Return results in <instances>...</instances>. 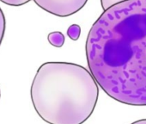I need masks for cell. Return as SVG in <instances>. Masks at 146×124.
Wrapping results in <instances>:
<instances>
[{
  "mask_svg": "<svg viewBox=\"0 0 146 124\" xmlns=\"http://www.w3.org/2000/svg\"><path fill=\"white\" fill-rule=\"evenodd\" d=\"M85 52L90 71L107 95L146 106V0L104 11L90 28Z\"/></svg>",
  "mask_w": 146,
  "mask_h": 124,
  "instance_id": "1",
  "label": "cell"
},
{
  "mask_svg": "<svg viewBox=\"0 0 146 124\" xmlns=\"http://www.w3.org/2000/svg\"><path fill=\"white\" fill-rule=\"evenodd\" d=\"M30 97L38 115L48 124H83L93 114L98 84L83 66L46 62L33 79Z\"/></svg>",
  "mask_w": 146,
  "mask_h": 124,
  "instance_id": "2",
  "label": "cell"
},
{
  "mask_svg": "<svg viewBox=\"0 0 146 124\" xmlns=\"http://www.w3.org/2000/svg\"><path fill=\"white\" fill-rule=\"evenodd\" d=\"M45 11L57 17H65L82 10L88 0H33Z\"/></svg>",
  "mask_w": 146,
  "mask_h": 124,
  "instance_id": "3",
  "label": "cell"
},
{
  "mask_svg": "<svg viewBox=\"0 0 146 124\" xmlns=\"http://www.w3.org/2000/svg\"><path fill=\"white\" fill-rule=\"evenodd\" d=\"M49 43L55 47H61L64 43V36L59 31H54L48 35L47 36Z\"/></svg>",
  "mask_w": 146,
  "mask_h": 124,
  "instance_id": "4",
  "label": "cell"
},
{
  "mask_svg": "<svg viewBox=\"0 0 146 124\" xmlns=\"http://www.w3.org/2000/svg\"><path fill=\"white\" fill-rule=\"evenodd\" d=\"M81 34V28L78 24H72L67 29V35L72 41H78Z\"/></svg>",
  "mask_w": 146,
  "mask_h": 124,
  "instance_id": "5",
  "label": "cell"
},
{
  "mask_svg": "<svg viewBox=\"0 0 146 124\" xmlns=\"http://www.w3.org/2000/svg\"><path fill=\"white\" fill-rule=\"evenodd\" d=\"M5 28H6V21L5 17L3 12V10L0 7V46L2 44L5 33Z\"/></svg>",
  "mask_w": 146,
  "mask_h": 124,
  "instance_id": "6",
  "label": "cell"
},
{
  "mask_svg": "<svg viewBox=\"0 0 146 124\" xmlns=\"http://www.w3.org/2000/svg\"><path fill=\"white\" fill-rule=\"evenodd\" d=\"M2 3L13 7H19L30 2L31 0H0Z\"/></svg>",
  "mask_w": 146,
  "mask_h": 124,
  "instance_id": "7",
  "label": "cell"
},
{
  "mask_svg": "<svg viewBox=\"0 0 146 124\" xmlns=\"http://www.w3.org/2000/svg\"><path fill=\"white\" fill-rule=\"evenodd\" d=\"M124 1H127V0H101V5L103 11H106L108 8Z\"/></svg>",
  "mask_w": 146,
  "mask_h": 124,
  "instance_id": "8",
  "label": "cell"
},
{
  "mask_svg": "<svg viewBox=\"0 0 146 124\" xmlns=\"http://www.w3.org/2000/svg\"><path fill=\"white\" fill-rule=\"evenodd\" d=\"M131 124H146V119H141V120L136 121Z\"/></svg>",
  "mask_w": 146,
  "mask_h": 124,
  "instance_id": "9",
  "label": "cell"
},
{
  "mask_svg": "<svg viewBox=\"0 0 146 124\" xmlns=\"http://www.w3.org/2000/svg\"><path fill=\"white\" fill-rule=\"evenodd\" d=\"M0 97H1V91H0Z\"/></svg>",
  "mask_w": 146,
  "mask_h": 124,
  "instance_id": "10",
  "label": "cell"
}]
</instances>
